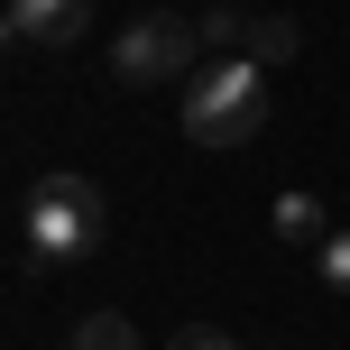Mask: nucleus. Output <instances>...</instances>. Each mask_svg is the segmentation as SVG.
<instances>
[{"mask_svg":"<svg viewBox=\"0 0 350 350\" xmlns=\"http://www.w3.org/2000/svg\"><path fill=\"white\" fill-rule=\"evenodd\" d=\"M175 350H240L230 332H212V323H193V332H175Z\"/></svg>","mask_w":350,"mask_h":350,"instance_id":"obj_10","label":"nucleus"},{"mask_svg":"<svg viewBox=\"0 0 350 350\" xmlns=\"http://www.w3.org/2000/svg\"><path fill=\"white\" fill-rule=\"evenodd\" d=\"M185 129L203 148H249L267 129V65H258V55H212V65H193Z\"/></svg>","mask_w":350,"mask_h":350,"instance_id":"obj_2","label":"nucleus"},{"mask_svg":"<svg viewBox=\"0 0 350 350\" xmlns=\"http://www.w3.org/2000/svg\"><path fill=\"white\" fill-rule=\"evenodd\" d=\"M193 55H203V28L193 18H139V28H120V46H111V74H120L129 92H148V83H193Z\"/></svg>","mask_w":350,"mask_h":350,"instance_id":"obj_3","label":"nucleus"},{"mask_svg":"<svg viewBox=\"0 0 350 350\" xmlns=\"http://www.w3.org/2000/svg\"><path fill=\"white\" fill-rule=\"evenodd\" d=\"M74 350H139V332H129V314H92L74 332Z\"/></svg>","mask_w":350,"mask_h":350,"instance_id":"obj_7","label":"nucleus"},{"mask_svg":"<svg viewBox=\"0 0 350 350\" xmlns=\"http://www.w3.org/2000/svg\"><path fill=\"white\" fill-rule=\"evenodd\" d=\"M10 46H28V55H65L74 37L92 28V0H10Z\"/></svg>","mask_w":350,"mask_h":350,"instance_id":"obj_4","label":"nucleus"},{"mask_svg":"<svg viewBox=\"0 0 350 350\" xmlns=\"http://www.w3.org/2000/svg\"><path fill=\"white\" fill-rule=\"evenodd\" d=\"M193 28H203V46H249V18L240 10H203Z\"/></svg>","mask_w":350,"mask_h":350,"instance_id":"obj_9","label":"nucleus"},{"mask_svg":"<svg viewBox=\"0 0 350 350\" xmlns=\"http://www.w3.org/2000/svg\"><path fill=\"white\" fill-rule=\"evenodd\" d=\"M314 277L332 286V295H350V230H332V240L314 249Z\"/></svg>","mask_w":350,"mask_h":350,"instance_id":"obj_8","label":"nucleus"},{"mask_svg":"<svg viewBox=\"0 0 350 350\" xmlns=\"http://www.w3.org/2000/svg\"><path fill=\"white\" fill-rule=\"evenodd\" d=\"M267 230L323 249V240H332V212H323V193H277V203H267Z\"/></svg>","mask_w":350,"mask_h":350,"instance_id":"obj_5","label":"nucleus"},{"mask_svg":"<svg viewBox=\"0 0 350 350\" xmlns=\"http://www.w3.org/2000/svg\"><path fill=\"white\" fill-rule=\"evenodd\" d=\"M295 18H286V10H267V18H249V55H258V65H286V55H295Z\"/></svg>","mask_w":350,"mask_h":350,"instance_id":"obj_6","label":"nucleus"},{"mask_svg":"<svg viewBox=\"0 0 350 350\" xmlns=\"http://www.w3.org/2000/svg\"><path fill=\"white\" fill-rule=\"evenodd\" d=\"M18 240H28L37 267H83L92 249L111 240V203L92 175H37L28 212H18Z\"/></svg>","mask_w":350,"mask_h":350,"instance_id":"obj_1","label":"nucleus"}]
</instances>
